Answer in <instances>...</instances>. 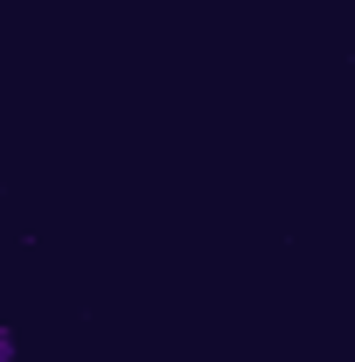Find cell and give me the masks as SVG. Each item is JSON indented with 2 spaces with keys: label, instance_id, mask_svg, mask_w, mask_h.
<instances>
[{
  "label": "cell",
  "instance_id": "obj_1",
  "mask_svg": "<svg viewBox=\"0 0 355 362\" xmlns=\"http://www.w3.org/2000/svg\"><path fill=\"white\" fill-rule=\"evenodd\" d=\"M14 356H21V341H14V327L0 320V362H14Z\"/></svg>",
  "mask_w": 355,
  "mask_h": 362
}]
</instances>
